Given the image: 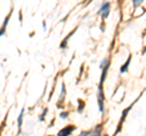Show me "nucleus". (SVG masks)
<instances>
[{
  "mask_svg": "<svg viewBox=\"0 0 146 136\" xmlns=\"http://www.w3.org/2000/svg\"><path fill=\"white\" fill-rule=\"evenodd\" d=\"M108 12H110V4L106 3L105 5L101 7V10H100V13L102 15V18H106L107 15H108Z\"/></svg>",
  "mask_w": 146,
  "mask_h": 136,
  "instance_id": "nucleus-1",
  "label": "nucleus"
},
{
  "mask_svg": "<svg viewBox=\"0 0 146 136\" xmlns=\"http://www.w3.org/2000/svg\"><path fill=\"white\" fill-rule=\"evenodd\" d=\"M22 117H23V110L21 111V114L18 117V126H20V128H21V124H22Z\"/></svg>",
  "mask_w": 146,
  "mask_h": 136,
  "instance_id": "nucleus-4",
  "label": "nucleus"
},
{
  "mask_svg": "<svg viewBox=\"0 0 146 136\" xmlns=\"http://www.w3.org/2000/svg\"><path fill=\"white\" fill-rule=\"evenodd\" d=\"M144 1V0H134V6L136 7V6H138L139 5V4H141V3H143Z\"/></svg>",
  "mask_w": 146,
  "mask_h": 136,
  "instance_id": "nucleus-5",
  "label": "nucleus"
},
{
  "mask_svg": "<svg viewBox=\"0 0 146 136\" xmlns=\"http://www.w3.org/2000/svg\"><path fill=\"white\" fill-rule=\"evenodd\" d=\"M129 62H130V57L128 58V61L125 62V65L123 66V68H121V72H122V73H124V72H127V68H128V66H129Z\"/></svg>",
  "mask_w": 146,
  "mask_h": 136,
  "instance_id": "nucleus-3",
  "label": "nucleus"
},
{
  "mask_svg": "<svg viewBox=\"0 0 146 136\" xmlns=\"http://www.w3.org/2000/svg\"><path fill=\"white\" fill-rule=\"evenodd\" d=\"M61 117H62V118H67V113H62Z\"/></svg>",
  "mask_w": 146,
  "mask_h": 136,
  "instance_id": "nucleus-7",
  "label": "nucleus"
},
{
  "mask_svg": "<svg viewBox=\"0 0 146 136\" xmlns=\"http://www.w3.org/2000/svg\"><path fill=\"white\" fill-rule=\"evenodd\" d=\"M65 98V85L62 86V94H61V100Z\"/></svg>",
  "mask_w": 146,
  "mask_h": 136,
  "instance_id": "nucleus-6",
  "label": "nucleus"
},
{
  "mask_svg": "<svg viewBox=\"0 0 146 136\" xmlns=\"http://www.w3.org/2000/svg\"><path fill=\"white\" fill-rule=\"evenodd\" d=\"M73 129H74V128H73V126H67L66 129L61 130L60 133H58V135H70V134L72 133V131H73Z\"/></svg>",
  "mask_w": 146,
  "mask_h": 136,
  "instance_id": "nucleus-2",
  "label": "nucleus"
}]
</instances>
